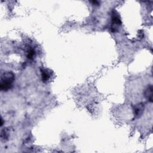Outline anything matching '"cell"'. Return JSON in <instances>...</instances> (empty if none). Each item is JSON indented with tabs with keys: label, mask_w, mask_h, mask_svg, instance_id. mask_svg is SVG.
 Returning a JSON list of instances; mask_svg holds the SVG:
<instances>
[{
	"label": "cell",
	"mask_w": 153,
	"mask_h": 153,
	"mask_svg": "<svg viewBox=\"0 0 153 153\" xmlns=\"http://www.w3.org/2000/svg\"><path fill=\"white\" fill-rule=\"evenodd\" d=\"M41 74L43 81L46 82L49 80L50 75L48 70L45 69H41Z\"/></svg>",
	"instance_id": "obj_5"
},
{
	"label": "cell",
	"mask_w": 153,
	"mask_h": 153,
	"mask_svg": "<svg viewBox=\"0 0 153 153\" xmlns=\"http://www.w3.org/2000/svg\"><path fill=\"white\" fill-rule=\"evenodd\" d=\"M15 75L11 71H6L3 73L0 79V89L2 91H7L13 87Z\"/></svg>",
	"instance_id": "obj_1"
},
{
	"label": "cell",
	"mask_w": 153,
	"mask_h": 153,
	"mask_svg": "<svg viewBox=\"0 0 153 153\" xmlns=\"http://www.w3.org/2000/svg\"><path fill=\"white\" fill-rule=\"evenodd\" d=\"M34 55H35V51L32 49H30L27 53V57L29 59H33Z\"/></svg>",
	"instance_id": "obj_6"
},
{
	"label": "cell",
	"mask_w": 153,
	"mask_h": 153,
	"mask_svg": "<svg viewBox=\"0 0 153 153\" xmlns=\"http://www.w3.org/2000/svg\"><path fill=\"white\" fill-rule=\"evenodd\" d=\"M145 109V104L144 103H139L133 107V114L135 118H139L142 114Z\"/></svg>",
	"instance_id": "obj_3"
},
{
	"label": "cell",
	"mask_w": 153,
	"mask_h": 153,
	"mask_svg": "<svg viewBox=\"0 0 153 153\" xmlns=\"http://www.w3.org/2000/svg\"><path fill=\"white\" fill-rule=\"evenodd\" d=\"M8 136V132L7 130L6 129H4V130H3L1 131V137L2 139H7Z\"/></svg>",
	"instance_id": "obj_7"
},
{
	"label": "cell",
	"mask_w": 153,
	"mask_h": 153,
	"mask_svg": "<svg viewBox=\"0 0 153 153\" xmlns=\"http://www.w3.org/2000/svg\"><path fill=\"white\" fill-rule=\"evenodd\" d=\"M111 19L112 25L111 27V31L113 32H115L117 31V29H118V27L121 25L122 21L119 15L117 13V11L114 10L112 11Z\"/></svg>",
	"instance_id": "obj_2"
},
{
	"label": "cell",
	"mask_w": 153,
	"mask_h": 153,
	"mask_svg": "<svg viewBox=\"0 0 153 153\" xmlns=\"http://www.w3.org/2000/svg\"><path fill=\"white\" fill-rule=\"evenodd\" d=\"M152 91H153L152 86L151 85H150L149 86H148V87L146 89V90H145V92H144V95H145V98L150 102H152V98H153Z\"/></svg>",
	"instance_id": "obj_4"
}]
</instances>
